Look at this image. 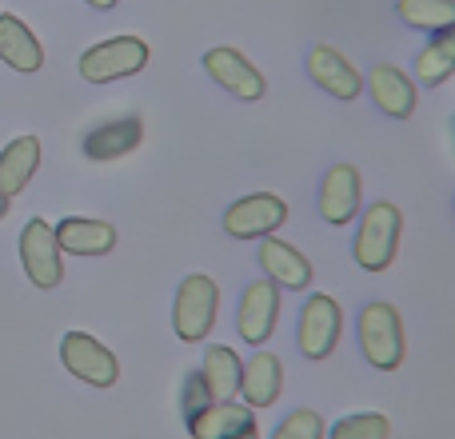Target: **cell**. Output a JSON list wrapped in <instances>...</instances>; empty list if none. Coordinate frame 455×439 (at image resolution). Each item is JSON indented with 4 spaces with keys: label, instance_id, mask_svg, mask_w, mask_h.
<instances>
[{
    "label": "cell",
    "instance_id": "ba28073f",
    "mask_svg": "<svg viewBox=\"0 0 455 439\" xmlns=\"http://www.w3.org/2000/svg\"><path fill=\"white\" fill-rule=\"evenodd\" d=\"M280 307L283 296L272 280H256L240 291V307H235V331L248 347H264L272 331L280 328Z\"/></svg>",
    "mask_w": 455,
    "mask_h": 439
},
{
    "label": "cell",
    "instance_id": "2e32d148",
    "mask_svg": "<svg viewBox=\"0 0 455 439\" xmlns=\"http://www.w3.org/2000/svg\"><path fill=\"white\" fill-rule=\"evenodd\" d=\"M184 424H188L192 439H232V435L248 432V427L256 424V411H251L243 400H212L204 411L188 416Z\"/></svg>",
    "mask_w": 455,
    "mask_h": 439
},
{
    "label": "cell",
    "instance_id": "7c38bea8",
    "mask_svg": "<svg viewBox=\"0 0 455 439\" xmlns=\"http://www.w3.org/2000/svg\"><path fill=\"white\" fill-rule=\"evenodd\" d=\"M307 76L320 92H328L331 100H355L363 92V72L347 60L339 48L331 44H315L307 52Z\"/></svg>",
    "mask_w": 455,
    "mask_h": 439
},
{
    "label": "cell",
    "instance_id": "9a60e30c",
    "mask_svg": "<svg viewBox=\"0 0 455 439\" xmlns=\"http://www.w3.org/2000/svg\"><path fill=\"white\" fill-rule=\"evenodd\" d=\"M280 392H283V360L275 352H264V347H259V352L243 363L240 400L248 403L251 411H264L280 400Z\"/></svg>",
    "mask_w": 455,
    "mask_h": 439
},
{
    "label": "cell",
    "instance_id": "4fadbf2b",
    "mask_svg": "<svg viewBox=\"0 0 455 439\" xmlns=\"http://www.w3.org/2000/svg\"><path fill=\"white\" fill-rule=\"evenodd\" d=\"M363 184H360V172L352 164H331L328 176L320 184V216L323 224L331 227H344L360 216V200H363Z\"/></svg>",
    "mask_w": 455,
    "mask_h": 439
},
{
    "label": "cell",
    "instance_id": "d4e9b609",
    "mask_svg": "<svg viewBox=\"0 0 455 439\" xmlns=\"http://www.w3.org/2000/svg\"><path fill=\"white\" fill-rule=\"evenodd\" d=\"M208 403H212V395H208L204 376H200V368H196L188 379H184V392H180V411H184V419L196 416V411H204Z\"/></svg>",
    "mask_w": 455,
    "mask_h": 439
},
{
    "label": "cell",
    "instance_id": "8992f818",
    "mask_svg": "<svg viewBox=\"0 0 455 439\" xmlns=\"http://www.w3.org/2000/svg\"><path fill=\"white\" fill-rule=\"evenodd\" d=\"M20 267L28 275V283H36L44 291L64 283V251L60 240H56V227L48 220L32 216L20 227Z\"/></svg>",
    "mask_w": 455,
    "mask_h": 439
},
{
    "label": "cell",
    "instance_id": "83f0119b",
    "mask_svg": "<svg viewBox=\"0 0 455 439\" xmlns=\"http://www.w3.org/2000/svg\"><path fill=\"white\" fill-rule=\"evenodd\" d=\"M8 204H12V200H8V196H4V192H0V220H4V216H8Z\"/></svg>",
    "mask_w": 455,
    "mask_h": 439
},
{
    "label": "cell",
    "instance_id": "8fae6325",
    "mask_svg": "<svg viewBox=\"0 0 455 439\" xmlns=\"http://www.w3.org/2000/svg\"><path fill=\"white\" fill-rule=\"evenodd\" d=\"M256 259H259V272H264V280H272L280 291H307V288H312V280H315L312 259H307L304 251L296 248V243L280 240V235H267V240H259Z\"/></svg>",
    "mask_w": 455,
    "mask_h": 439
},
{
    "label": "cell",
    "instance_id": "484cf974",
    "mask_svg": "<svg viewBox=\"0 0 455 439\" xmlns=\"http://www.w3.org/2000/svg\"><path fill=\"white\" fill-rule=\"evenodd\" d=\"M84 4H92V8H100V12H108V8H116V0H84Z\"/></svg>",
    "mask_w": 455,
    "mask_h": 439
},
{
    "label": "cell",
    "instance_id": "e0dca14e",
    "mask_svg": "<svg viewBox=\"0 0 455 439\" xmlns=\"http://www.w3.org/2000/svg\"><path fill=\"white\" fill-rule=\"evenodd\" d=\"M144 140V124L140 116H120L108 120V124H96L92 132L84 136V156L92 164H108V160H120L128 152H136Z\"/></svg>",
    "mask_w": 455,
    "mask_h": 439
},
{
    "label": "cell",
    "instance_id": "9c48e42d",
    "mask_svg": "<svg viewBox=\"0 0 455 439\" xmlns=\"http://www.w3.org/2000/svg\"><path fill=\"white\" fill-rule=\"evenodd\" d=\"M60 363L76 379H84L88 387H112L120 379V360L112 355V347H104L88 331H64L60 339Z\"/></svg>",
    "mask_w": 455,
    "mask_h": 439
},
{
    "label": "cell",
    "instance_id": "d6986e66",
    "mask_svg": "<svg viewBox=\"0 0 455 439\" xmlns=\"http://www.w3.org/2000/svg\"><path fill=\"white\" fill-rule=\"evenodd\" d=\"M0 60L12 72H40L44 68V44L36 32L12 12H0Z\"/></svg>",
    "mask_w": 455,
    "mask_h": 439
},
{
    "label": "cell",
    "instance_id": "277c9868",
    "mask_svg": "<svg viewBox=\"0 0 455 439\" xmlns=\"http://www.w3.org/2000/svg\"><path fill=\"white\" fill-rule=\"evenodd\" d=\"M344 336V307L328 291H307L296 320V347L307 360H328Z\"/></svg>",
    "mask_w": 455,
    "mask_h": 439
},
{
    "label": "cell",
    "instance_id": "6da1fadb",
    "mask_svg": "<svg viewBox=\"0 0 455 439\" xmlns=\"http://www.w3.org/2000/svg\"><path fill=\"white\" fill-rule=\"evenodd\" d=\"M400 235H403V212L392 200H376L355 216V240L352 256L363 272H387L400 256Z\"/></svg>",
    "mask_w": 455,
    "mask_h": 439
},
{
    "label": "cell",
    "instance_id": "ffe728a7",
    "mask_svg": "<svg viewBox=\"0 0 455 439\" xmlns=\"http://www.w3.org/2000/svg\"><path fill=\"white\" fill-rule=\"evenodd\" d=\"M36 168H40V140L36 136H16V140H8L4 152H0V192L12 200L16 192L28 188Z\"/></svg>",
    "mask_w": 455,
    "mask_h": 439
},
{
    "label": "cell",
    "instance_id": "7402d4cb",
    "mask_svg": "<svg viewBox=\"0 0 455 439\" xmlns=\"http://www.w3.org/2000/svg\"><path fill=\"white\" fill-rule=\"evenodd\" d=\"M395 16H400L408 28L416 32H443L455 24V0H400L395 4Z\"/></svg>",
    "mask_w": 455,
    "mask_h": 439
},
{
    "label": "cell",
    "instance_id": "44dd1931",
    "mask_svg": "<svg viewBox=\"0 0 455 439\" xmlns=\"http://www.w3.org/2000/svg\"><path fill=\"white\" fill-rule=\"evenodd\" d=\"M200 376H204V387L212 400H235L240 395V379H243V360L235 355V347L212 344L204 352Z\"/></svg>",
    "mask_w": 455,
    "mask_h": 439
},
{
    "label": "cell",
    "instance_id": "cb8c5ba5",
    "mask_svg": "<svg viewBox=\"0 0 455 439\" xmlns=\"http://www.w3.org/2000/svg\"><path fill=\"white\" fill-rule=\"evenodd\" d=\"M267 439H328V424H323L320 411L312 408H296L275 424V432Z\"/></svg>",
    "mask_w": 455,
    "mask_h": 439
},
{
    "label": "cell",
    "instance_id": "30bf717a",
    "mask_svg": "<svg viewBox=\"0 0 455 439\" xmlns=\"http://www.w3.org/2000/svg\"><path fill=\"white\" fill-rule=\"evenodd\" d=\"M204 72L224 88V92H232L235 100H248L251 104V100H259V96L267 92L264 72H259L256 64L240 52V48H228V44L208 48V52H204Z\"/></svg>",
    "mask_w": 455,
    "mask_h": 439
},
{
    "label": "cell",
    "instance_id": "4316f807",
    "mask_svg": "<svg viewBox=\"0 0 455 439\" xmlns=\"http://www.w3.org/2000/svg\"><path fill=\"white\" fill-rule=\"evenodd\" d=\"M232 439H259V427H256V424H251V427H248V432H240V435H232Z\"/></svg>",
    "mask_w": 455,
    "mask_h": 439
},
{
    "label": "cell",
    "instance_id": "ac0fdd59",
    "mask_svg": "<svg viewBox=\"0 0 455 439\" xmlns=\"http://www.w3.org/2000/svg\"><path fill=\"white\" fill-rule=\"evenodd\" d=\"M56 240H60V251H68V256H108L116 248V227L108 220L68 216L56 224Z\"/></svg>",
    "mask_w": 455,
    "mask_h": 439
},
{
    "label": "cell",
    "instance_id": "603a6c76",
    "mask_svg": "<svg viewBox=\"0 0 455 439\" xmlns=\"http://www.w3.org/2000/svg\"><path fill=\"white\" fill-rule=\"evenodd\" d=\"M328 439H392V419L384 411H347L328 427Z\"/></svg>",
    "mask_w": 455,
    "mask_h": 439
},
{
    "label": "cell",
    "instance_id": "5bb4252c",
    "mask_svg": "<svg viewBox=\"0 0 455 439\" xmlns=\"http://www.w3.org/2000/svg\"><path fill=\"white\" fill-rule=\"evenodd\" d=\"M368 96L376 100V108L392 120H408L419 100L416 80H411L408 72H400L395 64H376V68L368 72Z\"/></svg>",
    "mask_w": 455,
    "mask_h": 439
},
{
    "label": "cell",
    "instance_id": "7a4b0ae2",
    "mask_svg": "<svg viewBox=\"0 0 455 439\" xmlns=\"http://www.w3.org/2000/svg\"><path fill=\"white\" fill-rule=\"evenodd\" d=\"M355 339H360L363 360L376 371H395L408 355V339H403V320L395 312V304L387 299H371L360 307L355 320Z\"/></svg>",
    "mask_w": 455,
    "mask_h": 439
},
{
    "label": "cell",
    "instance_id": "5b68a950",
    "mask_svg": "<svg viewBox=\"0 0 455 439\" xmlns=\"http://www.w3.org/2000/svg\"><path fill=\"white\" fill-rule=\"evenodd\" d=\"M148 56H152V48L144 44L140 36H112V40H100V44L84 48L76 68L88 84H112V80L144 72L148 68Z\"/></svg>",
    "mask_w": 455,
    "mask_h": 439
},
{
    "label": "cell",
    "instance_id": "52a82bcc",
    "mask_svg": "<svg viewBox=\"0 0 455 439\" xmlns=\"http://www.w3.org/2000/svg\"><path fill=\"white\" fill-rule=\"evenodd\" d=\"M288 224V204H283L275 192H251V196H240L235 204H228L224 212V232L232 240H267L280 227Z\"/></svg>",
    "mask_w": 455,
    "mask_h": 439
},
{
    "label": "cell",
    "instance_id": "3957f363",
    "mask_svg": "<svg viewBox=\"0 0 455 439\" xmlns=\"http://www.w3.org/2000/svg\"><path fill=\"white\" fill-rule=\"evenodd\" d=\"M220 315V283L204 272H192L180 280L172 299V328L184 344H204Z\"/></svg>",
    "mask_w": 455,
    "mask_h": 439
}]
</instances>
